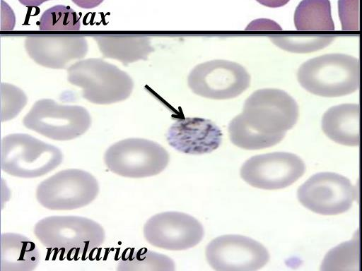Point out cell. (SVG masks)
Returning a JSON list of instances; mask_svg holds the SVG:
<instances>
[{"mask_svg": "<svg viewBox=\"0 0 362 271\" xmlns=\"http://www.w3.org/2000/svg\"><path fill=\"white\" fill-rule=\"evenodd\" d=\"M298 31H334L329 0H302L294 13Z\"/></svg>", "mask_w": 362, "mask_h": 271, "instance_id": "cell-19", "label": "cell"}, {"mask_svg": "<svg viewBox=\"0 0 362 271\" xmlns=\"http://www.w3.org/2000/svg\"><path fill=\"white\" fill-rule=\"evenodd\" d=\"M34 234L45 247L69 260H84L105 239L100 224L80 216L45 217L35 224Z\"/></svg>", "mask_w": 362, "mask_h": 271, "instance_id": "cell-2", "label": "cell"}, {"mask_svg": "<svg viewBox=\"0 0 362 271\" xmlns=\"http://www.w3.org/2000/svg\"><path fill=\"white\" fill-rule=\"evenodd\" d=\"M222 132L212 121L200 117L180 119L168 128L166 138L176 150L202 155L216 150L222 141Z\"/></svg>", "mask_w": 362, "mask_h": 271, "instance_id": "cell-15", "label": "cell"}, {"mask_svg": "<svg viewBox=\"0 0 362 271\" xmlns=\"http://www.w3.org/2000/svg\"><path fill=\"white\" fill-rule=\"evenodd\" d=\"M93 39L103 57L124 65L146 60L154 50L146 36H95Z\"/></svg>", "mask_w": 362, "mask_h": 271, "instance_id": "cell-18", "label": "cell"}, {"mask_svg": "<svg viewBox=\"0 0 362 271\" xmlns=\"http://www.w3.org/2000/svg\"><path fill=\"white\" fill-rule=\"evenodd\" d=\"M260 4L270 8H279L285 6L290 0H256Z\"/></svg>", "mask_w": 362, "mask_h": 271, "instance_id": "cell-28", "label": "cell"}, {"mask_svg": "<svg viewBox=\"0 0 362 271\" xmlns=\"http://www.w3.org/2000/svg\"><path fill=\"white\" fill-rule=\"evenodd\" d=\"M27 96L20 88L8 84H1V121L16 117L27 103Z\"/></svg>", "mask_w": 362, "mask_h": 271, "instance_id": "cell-24", "label": "cell"}, {"mask_svg": "<svg viewBox=\"0 0 362 271\" xmlns=\"http://www.w3.org/2000/svg\"><path fill=\"white\" fill-rule=\"evenodd\" d=\"M98 193V182L90 173L69 169L42 181L37 187L36 198L47 209L71 210L88 205Z\"/></svg>", "mask_w": 362, "mask_h": 271, "instance_id": "cell-8", "label": "cell"}, {"mask_svg": "<svg viewBox=\"0 0 362 271\" xmlns=\"http://www.w3.org/2000/svg\"><path fill=\"white\" fill-rule=\"evenodd\" d=\"M24 46L36 64L52 69H64L88 53V44L83 36H29Z\"/></svg>", "mask_w": 362, "mask_h": 271, "instance_id": "cell-14", "label": "cell"}, {"mask_svg": "<svg viewBox=\"0 0 362 271\" xmlns=\"http://www.w3.org/2000/svg\"><path fill=\"white\" fill-rule=\"evenodd\" d=\"M305 171L303 161L296 155L275 152L253 156L240 169L241 178L250 186L265 190L289 186Z\"/></svg>", "mask_w": 362, "mask_h": 271, "instance_id": "cell-11", "label": "cell"}, {"mask_svg": "<svg viewBox=\"0 0 362 271\" xmlns=\"http://www.w3.org/2000/svg\"><path fill=\"white\" fill-rule=\"evenodd\" d=\"M360 61L349 54H326L308 59L297 71L306 91L320 97H337L354 92L360 85Z\"/></svg>", "mask_w": 362, "mask_h": 271, "instance_id": "cell-3", "label": "cell"}, {"mask_svg": "<svg viewBox=\"0 0 362 271\" xmlns=\"http://www.w3.org/2000/svg\"><path fill=\"white\" fill-rule=\"evenodd\" d=\"M271 41L281 49L293 53H310L329 46L334 36L318 35H284L270 37Z\"/></svg>", "mask_w": 362, "mask_h": 271, "instance_id": "cell-23", "label": "cell"}, {"mask_svg": "<svg viewBox=\"0 0 362 271\" xmlns=\"http://www.w3.org/2000/svg\"><path fill=\"white\" fill-rule=\"evenodd\" d=\"M80 8L90 9L98 6L104 0H71Z\"/></svg>", "mask_w": 362, "mask_h": 271, "instance_id": "cell-27", "label": "cell"}, {"mask_svg": "<svg viewBox=\"0 0 362 271\" xmlns=\"http://www.w3.org/2000/svg\"><path fill=\"white\" fill-rule=\"evenodd\" d=\"M167 150L153 140L139 138H126L110 145L104 162L110 171L128 178L157 175L168 166Z\"/></svg>", "mask_w": 362, "mask_h": 271, "instance_id": "cell-6", "label": "cell"}, {"mask_svg": "<svg viewBox=\"0 0 362 271\" xmlns=\"http://www.w3.org/2000/svg\"><path fill=\"white\" fill-rule=\"evenodd\" d=\"M91 122L83 107L59 104L52 99L37 100L23 120L27 128L60 141L80 137L89 129Z\"/></svg>", "mask_w": 362, "mask_h": 271, "instance_id": "cell-7", "label": "cell"}, {"mask_svg": "<svg viewBox=\"0 0 362 271\" xmlns=\"http://www.w3.org/2000/svg\"><path fill=\"white\" fill-rule=\"evenodd\" d=\"M63 154L56 146L26 133H12L1 142V168L20 178L42 176L59 167Z\"/></svg>", "mask_w": 362, "mask_h": 271, "instance_id": "cell-5", "label": "cell"}, {"mask_svg": "<svg viewBox=\"0 0 362 271\" xmlns=\"http://www.w3.org/2000/svg\"><path fill=\"white\" fill-rule=\"evenodd\" d=\"M80 28L81 22L77 13L64 5H56L47 9L39 21L41 31H78Z\"/></svg>", "mask_w": 362, "mask_h": 271, "instance_id": "cell-22", "label": "cell"}, {"mask_svg": "<svg viewBox=\"0 0 362 271\" xmlns=\"http://www.w3.org/2000/svg\"><path fill=\"white\" fill-rule=\"evenodd\" d=\"M246 30H282V28L275 21L261 18L252 21L247 27Z\"/></svg>", "mask_w": 362, "mask_h": 271, "instance_id": "cell-26", "label": "cell"}, {"mask_svg": "<svg viewBox=\"0 0 362 271\" xmlns=\"http://www.w3.org/2000/svg\"><path fill=\"white\" fill-rule=\"evenodd\" d=\"M144 236L155 247L182 251L197 245L204 236V229L197 219L188 214L164 212L147 220Z\"/></svg>", "mask_w": 362, "mask_h": 271, "instance_id": "cell-13", "label": "cell"}, {"mask_svg": "<svg viewBox=\"0 0 362 271\" xmlns=\"http://www.w3.org/2000/svg\"><path fill=\"white\" fill-rule=\"evenodd\" d=\"M40 260L36 245L25 236L17 233L1 235V271H31Z\"/></svg>", "mask_w": 362, "mask_h": 271, "instance_id": "cell-17", "label": "cell"}, {"mask_svg": "<svg viewBox=\"0 0 362 271\" xmlns=\"http://www.w3.org/2000/svg\"><path fill=\"white\" fill-rule=\"evenodd\" d=\"M187 84L196 95L212 100H228L242 94L250 85V76L240 64L222 59L194 66Z\"/></svg>", "mask_w": 362, "mask_h": 271, "instance_id": "cell-9", "label": "cell"}, {"mask_svg": "<svg viewBox=\"0 0 362 271\" xmlns=\"http://www.w3.org/2000/svg\"><path fill=\"white\" fill-rule=\"evenodd\" d=\"M68 81L82 90V97L96 104L127 100L134 89L130 76L99 58L79 60L67 69Z\"/></svg>", "mask_w": 362, "mask_h": 271, "instance_id": "cell-4", "label": "cell"}, {"mask_svg": "<svg viewBox=\"0 0 362 271\" xmlns=\"http://www.w3.org/2000/svg\"><path fill=\"white\" fill-rule=\"evenodd\" d=\"M362 245L358 229L351 240L332 248L321 264L322 271H361L362 270Z\"/></svg>", "mask_w": 362, "mask_h": 271, "instance_id": "cell-20", "label": "cell"}, {"mask_svg": "<svg viewBox=\"0 0 362 271\" xmlns=\"http://www.w3.org/2000/svg\"><path fill=\"white\" fill-rule=\"evenodd\" d=\"M356 195V188L350 180L333 172L313 175L297 191L298 199L305 207L323 215H336L348 211Z\"/></svg>", "mask_w": 362, "mask_h": 271, "instance_id": "cell-10", "label": "cell"}, {"mask_svg": "<svg viewBox=\"0 0 362 271\" xmlns=\"http://www.w3.org/2000/svg\"><path fill=\"white\" fill-rule=\"evenodd\" d=\"M338 13L344 31L361 29L360 0H338Z\"/></svg>", "mask_w": 362, "mask_h": 271, "instance_id": "cell-25", "label": "cell"}, {"mask_svg": "<svg viewBox=\"0 0 362 271\" xmlns=\"http://www.w3.org/2000/svg\"><path fill=\"white\" fill-rule=\"evenodd\" d=\"M324 133L334 142L346 146L361 143V107L347 103L333 106L322 118Z\"/></svg>", "mask_w": 362, "mask_h": 271, "instance_id": "cell-16", "label": "cell"}, {"mask_svg": "<svg viewBox=\"0 0 362 271\" xmlns=\"http://www.w3.org/2000/svg\"><path fill=\"white\" fill-rule=\"evenodd\" d=\"M50 0H18V1L27 7H36L40 6L45 1Z\"/></svg>", "mask_w": 362, "mask_h": 271, "instance_id": "cell-29", "label": "cell"}, {"mask_svg": "<svg viewBox=\"0 0 362 271\" xmlns=\"http://www.w3.org/2000/svg\"><path fill=\"white\" fill-rule=\"evenodd\" d=\"M119 271L174 270L175 263L169 257L142 248L126 249L117 263Z\"/></svg>", "mask_w": 362, "mask_h": 271, "instance_id": "cell-21", "label": "cell"}, {"mask_svg": "<svg viewBox=\"0 0 362 271\" xmlns=\"http://www.w3.org/2000/svg\"><path fill=\"white\" fill-rule=\"evenodd\" d=\"M206 258L218 271H255L269 260L267 248L247 236L226 234L213 239L207 245Z\"/></svg>", "mask_w": 362, "mask_h": 271, "instance_id": "cell-12", "label": "cell"}, {"mask_svg": "<svg viewBox=\"0 0 362 271\" xmlns=\"http://www.w3.org/2000/svg\"><path fill=\"white\" fill-rule=\"evenodd\" d=\"M298 115L296 100L285 91L257 90L245 101L243 112L229 123L230 140L245 150L272 147L284 139L296 124Z\"/></svg>", "mask_w": 362, "mask_h": 271, "instance_id": "cell-1", "label": "cell"}]
</instances>
